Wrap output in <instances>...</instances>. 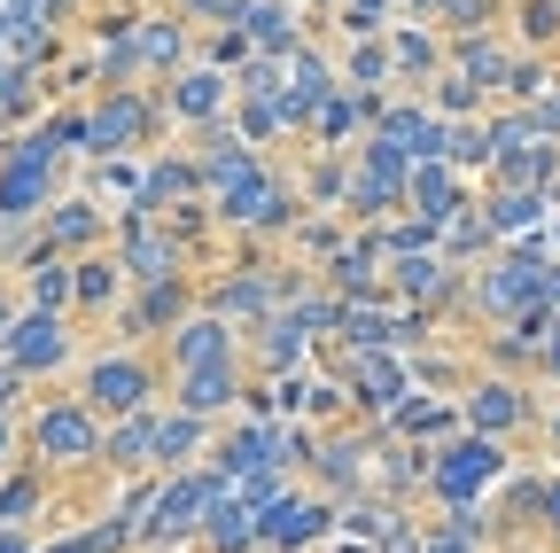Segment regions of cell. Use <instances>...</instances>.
I'll list each match as a JSON object with an SVG mask.
<instances>
[{
  "instance_id": "17",
  "label": "cell",
  "mask_w": 560,
  "mask_h": 553,
  "mask_svg": "<svg viewBox=\"0 0 560 553\" xmlns=\"http://www.w3.org/2000/svg\"><path fill=\"white\" fill-rule=\"evenodd\" d=\"M109 227H117V211H109L102 195L62 187L47 211H39V250H55V257H94V250H109Z\"/></svg>"
},
{
  "instance_id": "12",
  "label": "cell",
  "mask_w": 560,
  "mask_h": 553,
  "mask_svg": "<svg viewBox=\"0 0 560 553\" xmlns=\"http://www.w3.org/2000/svg\"><path fill=\"white\" fill-rule=\"evenodd\" d=\"M374 429H359V422H335V429H319L312 437V452H304V468H296V483H312L319 499H335V507H350V499H366L374 492Z\"/></svg>"
},
{
  "instance_id": "22",
  "label": "cell",
  "mask_w": 560,
  "mask_h": 553,
  "mask_svg": "<svg viewBox=\"0 0 560 553\" xmlns=\"http://www.w3.org/2000/svg\"><path fill=\"white\" fill-rule=\"evenodd\" d=\"M335 522H342V507L319 499L312 483H296L280 507H265V553H312V545L335 538Z\"/></svg>"
},
{
  "instance_id": "37",
  "label": "cell",
  "mask_w": 560,
  "mask_h": 553,
  "mask_svg": "<svg viewBox=\"0 0 560 553\" xmlns=\"http://www.w3.org/2000/svg\"><path fill=\"white\" fill-rule=\"evenodd\" d=\"M506 39L522 55H552L560 62V0H506Z\"/></svg>"
},
{
  "instance_id": "40",
  "label": "cell",
  "mask_w": 560,
  "mask_h": 553,
  "mask_svg": "<svg viewBox=\"0 0 560 553\" xmlns=\"http://www.w3.org/2000/svg\"><path fill=\"white\" fill-rule=\"evenodd\" d=\"M490 250H499V234L482 227V211H475V203H467V211H459V219L436 234V257H444V265H459V273H467V265H482Z\"/></svg>"
},
{
  "instance_id": "27",
  "label": "cell",
  "mask_w": 560,
  "mask_h": 553,
  "mask_svg": "<svg viewBox=\"0 0 560 553\" xmlns=\"http://www.w3.org/2000/svg\"><path fill=\"white\" fill-rule=\"evenodd\" d=\"M514 39H506V24L499 32H467V39H444V71H459L467 87H482L490 94V110H499V94H506V71H514Z\"/></svg>"
},
{
  "instance_id": "35",
  "label": "cell",
  "mask_w": 560,
  "mask_h": 553,
  "mask_svg": "<svg viewBox=\"0 0 560 553\" xmlns=\"http://www.w3.org/2000/svg\"><path fill=\"white\" fill-rule=\"evenodd\" d=\"M47 507H55V483H47L32 460L0 468V530H39V522H47Z\"/></svg>"
},
{
  "instance_id": "21",
  "label": "cell",
  "mask_w": 560,
  "mask_h": 553,
  "mask_svg": "<svg viewBox=\"0 0 560 553\" xmlns=\"http://www.w3.org/2000/svg\"><path fill=\"white\" fill-rule=\"evenodd\" d=\"M164 375H195V367H242V327L210 320V312H187L164 343H156Z\"/></svg>"
},
{
  "instance_id": "3",
  "label": "cell",
  "mask_w": 560,
  "mask_h": 553,
  "mask_svg": "<svg viewBox=\"0 0 560 553\" xmlns=\"http://www.w3.org/2000/svg\"><path fill=\"white\" fill-rule=\"evenodd\" d=\"M94 452H102V422L79 405V390H39L24 405V460L55 483V492L70 475H94Z\"/></svg>"
},
{
  "instance_id": "4",
  "label": "cell",
  "mask_w": 560,
  "mask_h": 553,
  "mask_svg": "<svg viewBox=\"0 0 560 553\" xmlns=\"http://www.w3.org/2000/svg\"><path fill=\"white\" fill-rule=\"evenodd\" d=\"M79 405L94 413V422H125V413L164 405V359L156 352H132V343H86Z\"/></svg>"
},
{
  "instance_id": "51",
  "label": "cell",
  "mask_w": 560,
  "mask_h": 553,
  "mask_svg": "<svg viewBox=\"0 0 560 553\" xmlns=\"http://www.w3.org/2000/svg\"><path fill=\"white\" fill-rule=\"evenodd\" d=\"M0 47H9V9H0Z\"/></svg>"
},
{
  "instance_id": "24",
  "label": "cell",
  "mask_w": 560,
  "mask_h": 553,
  "mask_svg": "<svg viewBox=\"0 0 560 553\" xmlns=\"http://www.w3.org/2000/svg\"><path fill=\"white\" fill-rule=\"evenodd\" d=\"M179 203H202V180H195V149L164 141V149L140 157V203H132V211L164 219V211H179Z\"/></svg>"
},
{
  "instance_id": "23",
  "label": "cell",
  "mask_w": 560,
  "mask_h": 553,
  "mask_svg": "<svg viewBox=\"0 0 560 553\" xmlns=\"http://www.w3.org/2000/svg\"><path fill=\"white\" fill-rule=\"evenodd\" d=\"M249 398V367H195V375H164V405L195 413V422H234Z\"/></svg>"
},
{
  "instance_id": "8",
  "label": "cell",
  "mask_w": 560,
  "mask_h": 553,
  "mask_svg": "<svg viewBox=\"0 0 560 553\" xmlns=\"http://www.w3.org/2000/svg\"><path fill=\"white\" fill-rule=\"evenodd\" d=\"M506 468H514V445H490V437H452V445H436L429 452V507H482L490 492L506 483Z\"/></svg>"
},
{
  "instance_id": "43",
  "label": "cell",
  "mask_w": 560,
  "mask_h": 553,
  "mask_svg": "<svg viewBox=\"0 0 560 553\" xmlns=\"http://www.w3.org/2000/svg\"><path fill=\"white\" fill-rule=\"evenodd\" d=\"M0 9H9L16 24H39V32H79L86 24V9H94V0H0Z\"/></svg>"
},
{
  "instance_id": "15",
  "label": "cell",
  "mask_w": 560,
  "mask_h": 553,
  "mask_svg": "<svg viewBox=\"0 0 560 553\" xmlns=\"http://www.w3.org/2000/svg\"><path fill=\"white\" fill-rule=\"evenodd\" d=\"M382 289H389V304H397V312H420V320H459L467 273H459V265H444V257L429 250V257H397V265L382 273Z\"/></svg>"
},
{
  "instance_id": "9",
  "label": "cell",
  "mask_w": 560,
  "mask_h": 553,
  "mask_svg": "<svg viewBox=\"0 0 560 553\" xmlns=\"http://www.w3.org/2000/svg\"><path fill=\"white\" fill-rule=\"evenodd\" d=\"M109 257L125 265V289H164V281H195V250L164 227V219H149V211H117V227H109Z\"/></svg>"
},
{
  "instance_id": "50",
  "label": "cell",
  "mask_w": 560,
  "mask_h": 553,
  "mask_svg": "<svg viewBox=\"0 0 560 553\" xmlns=\"http://www.w3.org/2000/svg\"><path fill=\"white\" fill-rule=\"evenodd\" d=\"M132 553H187V545H132Z\"/></svg>"
},
{
  "instance_id": "11",
  "label": "cell",
  "mask_w": 560,
  "mask_h": 553,
  "mask_svg": "<svg viewBox=\"0 0 560 553\" xmlns=\"http://www.w3.org/2000/svg\"><path fill=\"white\" fill-rule=\"evenodd\" d=\"M405 187H412V157L389 141H359L350 149V187H342V219L350 227H389L405 219Z\"/></svg>"
},
{
  "instance_id": "39",
  "label": "cell",
  "mask_w": 560,
  "mask_h": 553,
  "mask_svg": "<svg viewBox=\"0 0 560 553\" xmlns=\"http://www.w3.org/2000/svg\"><path fill=\"white\" fill-rule=\"evenodd\" d=\"M265 545V515H249L234 492H226V507L210 515V530L195 538V553H257Z\"/></svg>"
},
{
  "instance_id": "47",
  "label": "cell",
  "mask_w": 560,
  "mask_h": 553,
  "mask_svg": "<svg viewBox=\"0 0 560 553\" xmlns=\"http://www.w3.org/2000/svg\"><path fill=\"white\" fill-rule=\"evenodd\" d=\"M16 312H24V297H16V281L0 273V352H9V327H16Z\"/></svg>"
},
{
  "instance_id": "20",
  "label": "cell",
  "mask_w": 560,
  "mask_h": 553,
  "mask_svg": "<svg viewBox=\"0 0 560 553\" xmlns=\"http://www.w3.org/2000/svg\"><path fill=\"white\" fill-rule=\"evenodd\" d=\"M234 32L265 62H289L304 39H319L312 32V9H296V0H234Z\"/></svg>"
},
{
  "instance_id": "7",
  "label": "cell",
  "mask_w": 560,
  "mask_h": 553,
  "mask_svg": "<svg viewBox=\"0 0 560 553\" xmlns=\"http://www.w3.org/2000/svg\"><path fill=\"white\" fill-rule=\"evenodd\" d=\"M226 507V475L219 468H179V475H156V507L140 522V545H187L210 530V515Z\"/></svg>"
},
{
  "instance_id": "42",
  "label": "cell",
  "mask_w": 560,
  "mask_h": 553,
  "mask_svg": "<svg viewBox=\"0 0 560 553\" xmlns=\"http://www.w3.org/2000/svg\"><path fill=\"white\" fill-rule=\"evenodd\" d=\"M506 24V0H436V32L467 39V32H499Z\"/></svg>"
},
{
  "instance_id": "28",
  "label": "cell",
  "mask_w": 560,
  "mask_h": 553,
  "mask_svg": "<svg viewBox=\"0 0 560 553\" xmlns=\"http://www.w3.org/2000/svg\"><path fill=\"white\" fill-rule=\"evenodd\" d=\"M187 149H195V180H202V203H219L226 187H242V180H249V172L265 164V157H257V149L242 141L234 125H210V133H195Z\"/></svg>"
},
{
  "instance_id": "6",
  "label": "cell",
  "mask_w": 560,
  "mask_h": 553,
  "mask_svg": "<svg viewBox=\"0 0 560 553\" xmlns=\"http://www.w3.org/2000/svg\"><path fill=\"white\" fill-rule=\"evenodd\" d=\"M452 398H459V429H467V437H490V445H522V437H537V422H545V405H537V390H529L522 375L475 367Z\"/></svg>"
},
{
  "instance_id": "36",
  "label": "cell",
  "mask_w": 560,
  "mask_h": 553,
  "mask_svg": "<svg viewBox=\"0 0 560 553\" xmlns=\"http://www.w3.org/2000/svg\"><path fill=\"white\" fill-rule=\"evenodd\" d=\"M335 79L350 94H366V102H389L397 94V71H389V47L382 39H342L335 47Z\"/></svg>"
},
{
  "instance_id": "29",
  "label": "cell",
  "mask_w": 560,
  "mask_h": 553,
  "mask_svg": "<svg viewBox=\"0 0 560 553\" xmlns=\"http://www.w3.org/2000/svg\"><path fill=\"white\" fill-rule=\"evenodd\" d=\"M117 304H125V265L109 250L70 257V320H79V327H109Z\"/></svg>"
},
{
  "instance_id": "18",
  "label": "cell",
  "mask_w": 560,
  "mask_h": 553,
  "mask_svg": "<svg viewBox=\"0 0 560 553\" xmlns=\"http://www.w3.org/2000/svg\"><path fill=\"white\" fill-rule=\"evenodd\" d=\"M335 94H342V79H335V47H327V39H304L289 62H280V110H289V133H296V149H304L312 117H319Z\"/></svg>"
},
{
  "instance_id": "26",
  "label": "cell",
  "mask_w": 560,
  "mask_h": 553,
  "mask_svg": "<svg viewBox=\"0 0 560 553\" xmlns=\"http://www.w3.org/2000/svg\"><path fill=\"white\" fill-rule=\"evenodd\" d=\"M374 437L436 452V445H452V437H459V398H452V390H412V398H405V405L389 413V422H382Z\"/></svg>"
},
{
  "instance_id": "19",
  "label": "cell",
  "mask_w": 560,
  "mask_h": 553,
  "mask_svg": "<svg viewBox=\"0 0 560 553\" xmlns=\"http://www.w3.org/2000/svg\"><path fill=\"white\" fill-rule=\"evenodd\" d=\"M335 390H342V413L359 429H382L389 413L412 398V367L405 359H350L342 375H335Z\"/></svg>"
},
{
  "instance_id": "10",
  "label": "cell",
  "mask_w": 560,
  "mask_h": 553,
  "mask_svg": "<svg viewBox=\"0 0 560 553\" xmlns=\"http://www.w3.org/2000/svg\"><path fill=\"white\" fill-rule=\"evenodd\" d=\"M9 359L32 390H55V382H70L79 375V359H86V327L70 320V312H16V327H9Z\"/></svg>"
},
{
  "instance_id": "1",
  "label": "cell",
  "mask_w": 560,
  "mask_h": 553,
  "mask_svg": "<svg viewBox=\"0 0 560 553\" xmlns=\"http://www.w3.org/2000/svg\"><path fill=\"white\" fill-rule=\"evenodd\" d=\"M304 289H312V265L304 257L257 250V242H226L219 257L195 273V312H210V320H226V327L249 335L257 320H272L280 304H296Z\"/></svg>"
},
{
  "instance_id": "30",
  "label": "cell",
  "mask_w": 560,
  "mask_h": 553,
  "mask_svg": "<svg viewBox=\"0 0 560 553\" xmlns=\"http://www.w3.org/2000/svg\"><path fill=\"white\" fill-rule=\"evenodd\" d=\"M149 452H156V405L149 413H125V422H102L94 475L102 483H132V475H149Z\"/></svg>"
},
{
  "instance_id": "34",
  "label": "cell",
  "mask_w": 560,
  "mask_h": 553,
  "mask_svg": "<svg viewBox=\"0 0 560 553\" xmlns=\"http://www.w3.org/2000/svg\"><path fill=\"white\" fill-rule=\"evenodd\" d=\"M366 125H374V102L366 94H335L319 117H312V133H304V149H319V157H350V149H359L366 141Z\"/></svg>"
},
{
  "instance_id": "53",
  "label": "cell",
  "mask_w": 560,
  "mask_h": 553,
  "mask_svg": "<svg viewBox=\"0 0 560 553\" xmlns=\"http://www.w3.org/2000/svg\"><path fill=\"white\" fill-rule=\"evenodd\" d=\"M257 553H265V545H257Z\"/></svg>"
},
{
  "instance_id": "41",
  "label": "cell",
  "mask_w": 560,
  "mask_h": 553,
  "mask_svg": "<svg viewBox=\"0 0 560 553\" xmlns=\"http://www.w3.org/2000/svg\"><path fill=\"white\" fill-rule=\"evenodd\" d=\"M420 102H429L444 125H475V117H490V94H482V87H467L459 71H444V79H436L429 94H420Z\"/></svg>"
},
{
  "instance_id": "25",
  "label": "cell",
  "mask_w": 560,
  "mask_h": 553,
  "mask_svg": "<svg viewBox=\"0 0 560 553\" xmlns=\"http://www.w3.org/2000/svg\"><path fill=\"white\" fill-rule=\"evenodd\" d=\"M382 273H389V265H382L374 234H350V242H342V250H335V257H327V265L312 273V281H319V289H327L335 304H389Z\"/></svg>"
},
{
  "instance_id": "2",
  "label": "cell",
  "mask_w": 560,
  "mask_h": 553,
  "mask_svg": "<svg viewBox=\"0 0 560 553\" xmlns=\"http://www.w3.org/2000/svg\"><path fill=\"white\" fill-rule=\"evenodd\" d=\"M219 242H257V250H289L296 219H304V187H296V157H265L242 187H226L210 203Z\"/></svg>"
},
{
  "instance_id": "49",
  "label": "cell",
  "mask_w": 560,
  "mask_h": 553,
  "mask_svg": "<svg viewBox=\"0 0 560 553\" xmlns=\"http://www.w3.org/2000/svg\"><path fill=\"white\" fill-rule=\"evenodd\" d=\"M537 437H545V452L560 460V405H552V413H545V422H537Z\"/></svg>"
},
{
  "instance_id": "52",
  "label": "cell",
  "mask_w": 560,
  "mask_h": 553,
  "mask_svg": "<svg viewBox=\"0 0 560 553\" xmlns=\"http://www.w3.org/2000/svg\"><path fill=\"white\" fill-rule=\"evenodd\" d=\"M39 553H55V545H39Z\"/></svg>"
},
{
  "instance_id": "48",
  "label": "cell",
  "mask_w": 560,
  "mask_h": 553,
  "mask_svg": "<svg viewBox=\"0 0 560 553\" xmlns=\"http://www.w3.org/2000/svg\"><path fill=\"white\" fill-rule=\"evenodd\" d=\"M0 553H39V530H0Z\"/></svg>"
},
{
  "instance_id": "13",
  "label": "cell",
  "mask_w": 560,
  "mask_h": 553,
  "mask_svg": "<svg viewBox=\"0 0 560 553\" xmlns=\"http://www.w3.org/2000/svg\"><path fill=\"white\" fill-rule=\"evenodd\" d=\"M109 39L125 47V62H132L140 87H164L172 71H187V62H195V24L172 16V9H156V0H149V9H140L125 32H109Z\"/></svg>"
},
{
  "instance_id": "32",
  "label": "cell",
  "mask_w": 560,
  "mask_h": 553,
  "mask_svg": "<svg viewBox=\"0 0 560 553\" xmlns=\"http://www.w3.org/2000/svg\"><path fill=\"white\" fill-rule=\"evenodd\" d=\"M475 203V187L452 172V164H412V187H405V219H420V227H452L459 211Z\"/></svg>"
},
{
  "instance_id": "46",
  "label": "cell",
  "mask_w": 560,
  "mask_h": 553,
  "mask_svg": "<svg viewBox=\"0 0 560 553\" xmlns=\"http://www.w3.org/2000/svg\"><path fill=\"white\" fill-rule=\"evenodd\" d=\"M24 460V413H0V468Z\"/></svg>"
},
{
  "instance_id": "14",
  "label": "cell",
  "mask_w": 560,
  "mask_h": 553,
  "mask_svg": "<svg viewBox=\"0 0 560 553\" xmlns=\"http://www.w3.org/2000/svg\"><path fill=\"white\" fill-rule=\"evenodd\" d=\"M156 102H164L172 141H195V133H210V125L234 117V79L210 71V62H187V71H172V79L156 87Z\"/></svg>"
},
{
  "instance_id": "31",
  "label": "cell",
  "mask_w": 560,
  "mask_h": 553,
  "mask_svg": "<svg viewBox=\"0 0 560 553\" xmlns=\"http://www.w3.org/2000/svg\"><path fill=\"white\" fill-rule=\"evenodd\" d=\"M382 47H389L397 94H429V87L444 79V32H429V24H389Z\"/></svg>"
},
{
  "instance_id": "38",
  "label": "cell",
  "mask_w": 560,
  "mask_h": 553,
  "mask_svg": "<svg viewBox=\"0 0 560 553\" xmlns=\"http://www.w3.org/2000/svg\"><path fill=\"white\" fill-rule=\"evenodd\" d=\"M16 297H24V312H70V257L39 250V257L16 273Z\"/></svg>"
},
{
  "instance_id": "5",
  "label": "cell",
  "mask_w": 560,
  "mask_h": 553,
  "mask_svg": "<svg viewBox=\"0 0 560 553\" xmlns=\"http://www.w3.org/2000/svg\"><path fill=\"white\" fill-rule=\"evenodd\" d=\"M164 141H172V125H164L156 87H102V94H86V164L149 157Z\"/></svg>"
},
{
  "instance_id": "45",
  "label": "cell",
  "mask_w": 560,
  "mask_h": 553,
  "mask_svg": "<svg viewBox=\"0 0 560 553\" xmlns=\"http://www.w3.org/2000/svg\"><path fill=\"white\" fill-rule=\"evenodd\" d=\"M32 398H39V390H32V382H24V375H16L9 359H0V413H24Z\"/></svg>"
},
{
  "instance_id": "33",
  "label": "cell",
  "mask_w": 560,
  "mask_h": 553,
  "mask_svg": "<svg viewBox=\"0 0 560 553\" xmlns=\"http://www.w3.org/2000/svg\"><path fill=\"white\" fill-rule=\"evenodd\" d=\"M210 437H219V422H195V413H179V405H156V452H149V475L202 468Z\"/></svg>"
},
{
  "instance_id": "16",
  "label": "cell",
  "mask_w": 560,
  "mask_h": 553,
  "mask_svg": "<svg viewBox=\"0 0 560 553\" xmlns=\"http://www.w3.org/2000/svg\"><path fill=\"white\" fill-rule=\"evenodd\" d=\"M195 312V281H164V289H125L117 320L102 327V343H132V352H156V343Z\"/></svg>"
},
{
  "instance_id": "44",
  "label": "cell",
  "mask_w": 560,
  "mask_h": 553,
  "mask_svg": "<svg viewBox=\"0 0 560 553\" xmlns=\"http://www.w3.org/2000/svg\"><path fill=\"white\" fill-rule=\"evenodd\" d=\"M156 9L187 16L195 32H219V24H234V0H156Z\"/></svg>"
}]
</instances>
